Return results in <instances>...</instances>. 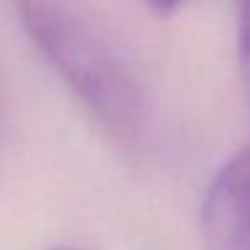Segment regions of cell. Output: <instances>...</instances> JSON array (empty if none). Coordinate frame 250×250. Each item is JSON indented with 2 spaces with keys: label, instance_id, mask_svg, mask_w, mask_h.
Instances as JSON below:
<instances>
[{
  "label": "cell",
  "instance_id": "cell-2",
  "mask_svg": "<svg viewBox=\"0 0 250 250\" xmlns=\"http://www.w3.org/2000/svg\"><path fill=\"white\" fill-rule=\"evenodd\" d=\"M202 234L207 250H250V146L234 153L210 180Z\"/></svg>",
  "mask_w": 250,
  "mask_h": 250
},
{
  "label": "cell",
  "instance_id": "cell-1",
  "mask_svg": "<svg viewBox=\"0 0 250 250\" xmlns=\"http://www.w3.org/2000/svg\"><path fill=\"white\" fill-rule=\"evenodd\" d=\"M19 19L81 105L124 146L140 143L148 103L110 38L73 0H14Z\"/></svg>",
  "mask_w": 250,
  "mask_h": 250
},
{
  "label": "cell",
  "instance_id": "cell-3",
  "mask_svg": "<svg viewBox=\"0 0 250 250\" xmlns=\"http://www.w3.org/2000/svg\"><path fill=\"white\" fill-rule=\"evenodd\" d=\"M239 54L250 78V0H239Z\"/></svg>",
  "mask_w": 250,
  "mask_h": 250
},
{
  "label": "cell",
  "instance_id": "cell-5",
  "mask_svg": "<svg viewBox=\"0 0 250 250\" xmlns=\"http://www.w3.org/2000/svg\"><path fill=\"white\" fill-rule=\"evenodd\" d=\"M54 250H81V248H54Z\"/></svg>",
  "mask_w": 250,
  "mask_h": 250
},
{
  "label": "cell",
  "instance_id": "cell-4",
  "mask_svg": "<svg viewBox=\"0 0 250 250\" xmlns=\"http://www.w3.org/2000/svg\"><path fill=\"white\" fill-rule=\"evenodd\" d=\"M146 3L159 14H167V11H172V8L180 6V0H146Z\"/></svg>",
  "mask_w": 250,
  "mask_h": 250
}]
</instances>
